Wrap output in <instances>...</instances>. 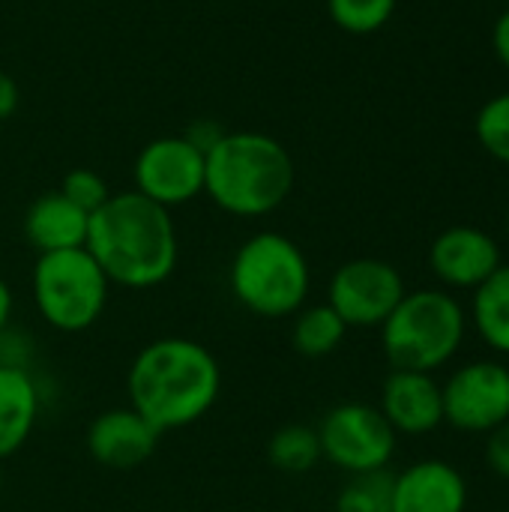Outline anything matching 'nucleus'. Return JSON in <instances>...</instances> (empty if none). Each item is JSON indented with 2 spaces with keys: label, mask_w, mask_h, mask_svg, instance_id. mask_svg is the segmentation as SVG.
I'll return each mask as SVG.
<instances>
[{
  "label": "nucleus",
  "mask_w": 509,
  "mask_h": 512,
  "mask_svg": "<svg viewBox=\"0 0 509 512\" xmlns=\"http://www.w3.org/2000/svg\"><path fill=\"white\" fill-rule=\"evenodd\" d=\"M12 312H15V294H12L9 282L0 276V333H6V330H9Z\"/></svg>",
  "instance_id": "nucleus-27"
},
{
  "label": "nucleus",
  "mask_w": 509,
  "mask_h": 512,
  "mask_svg": "<svg viewBox=\"0 0 509 512\" xmlns=\"http://www.w3.org/2000/svg\"><path fill=\"white\" fill-rule=\"evenodd\" d=\"M348 327L327 303H306L297 315H291V345L300 357L321 360L339 351Z\"/></svg>",
  "instance_id": "nucleus-18"
},
{
  "label": "nucleus",
  "mask_w": 509,
  "mask_h": 512,
  "mask_svg": "<svg viewBox=\"0 0 509 512\" xmlns=\"http://www.w3.org/2000/svg\"><path fill=\"white\" fill-rule=\"evenodd\" d=\"M228 288L234 303L249 315L282 321L309 303L312 267L291 237L258 231L237 246L228 267Z\"/></svg>",
  "instance_id": "nucleus-4"
},
{
  "label": "nucleus",
  "mask_w": 509,
  "mask_h": 512,
  "mask_svg": "<svg viewBox=\"0 0 509 512\" xmlns=\"http://www.w3.org/2000/svg\"><path fill=\"white\" fill-rule=\"evenodd\" d=\"M492 45H495V54L498 60L509 69V9L495 21V33H492Z\"/></svg>",
  "instance_id": "nucleus-26"
},
{
  "label": "nucleus",
  "mask_w": 509,
  "mask_h": 512,
  "mask_svg": "<svg viewBox=\"0 0 509 512\" xmlns=\"http://www.w3.org/2000/svg\"><path fill=\"white\" fill-rule=\"evenodd\" d=\"M60 192H63L72 204H78L84 213H96V210L111 198V189H108L105 177L96 174L93 168H72V171L63 177V183H60Z\"/></svg>",
  "instance_id": "nucleus-23"
},
{
  "label": "nucleus",
  "mask_w": 509,
  "mask_h": 512,
  "mask_svg": "<svg viewBox=\"0 0 509 512\" xmlns=\"http://www.w3.org/2000/svg\"><path fill=\"white\" fill-rule=\"evenodd\" d=\"M84 249L102 267L111 285L126 291H150L165 285L180 261V240L171 210L153 204L135 189L111 192L90 213Z\"/></svg>",
  "instance_id": "nucleus-2"
},
{
  "label": "nucleus",
  "mask_w": 509,
  "mask_h": 512,
  "mask_svg": "<svg viewBox=\"0 0 509 512\" xmlns=\"http://www.w3.org/2000/svg\"><path fill=\"white\" fill-rule=\"evenodd\" d=\"M15 108H18V84L0 72V120L12 117Z\"/></svg>",
  "instance_id": "nucleus-25"
},
{
  "label": "nucleus",
  "mask_w": 509,
  "mask_h": 512,
  "mask_svg": "<svg viewBox=\"0 0 509 512\" xmlns=\"http://www.w3.org/2000/svg\"><path fill=\"white\" fill-rule=\"evenodd\" d=\"M471 324L495 354L509 357V264H501L480 288H474Z\"/></svg>",
  "instance_id": "nucleus-17"
},
{
  "label": "nucleus",
  "mask_w": 509,
  "mask_h": 512,
  "mask_svg": "<svg viewBox=\"0 0 509 512\" xmlns=\"http://www.w3.org/2000/svg\"><path fill=\"white\" fill-rule=\"evenodd\" d=\"M396 0H327V12L336 27L354 36L381 30L393 18Z\"/></svg>",
  "instance_id": "nucleus-21"
},
{
  "label": "nucleus",
  "mask_w": 509,
  "mask_h": 512,
  "mask_svg": "<svg viewBox=\"0 0 509 512\" xmlns=\"http://www.w3.org/2000/svg\"><path fill=\"white\" fill-rule=\"evenodd\" d=\"M444 396V423L459 432L489 435L509 420V366L498 360H477L456 369Z\"/></svg>",
  "instance_id": "nucleus-10"
},
{
  "label": "nucleus",
  "mask_w": 509,
  "mask_h": 512,
  "mask_svg": "<svg viewBox=\"0 0 509 512\" xmlns=\"http://www.w3.org/2000/svg\"><path fill=\"white\" fill-rule=\"evenodd\" d=\"M468 483L444 459H423L393 474L390 512H465Z\"/></svg>",
  "instance_id": "nucleus-14"
},
{
  "label": "nucleus",
  "mask_w": 509,
  "mask_h": 512,
  "mask_svg": "<svg viewBox=\"0 0 509 512\" xmlns=\"http://www.w3.org/2000/svg\"><path fill=\"white\" fill-rule=\"evenodd\" d=\"M42 393L27 366L0 363V462L15 456L33 435Z\"/></svg>",
  "instance_id": "nucleus-16"
},
{
  "label": "nucleus",
  "mask_w": 509,
  "mask_h": 512,
  "mask_svg": "<svg viewBox=\"0 0 509 512\" xmlns=\"http://www.w3.org/2000/svg\"><path fill=\"white\" fill-rule=\"evenodd\" d=\"M129 408L159 435L201 423L222 393L216 354L186 336H165L144 345L126 372Z\"/></svg>",
  "instance_id": "nucleus-1"
},
{
  "label": "nucleus",
  "mask_w": 509,
  "mask_h": 512,
  "mask_svg": "<svg viewBox=\"0 0 509 512\" xmlns=\"http://www.w3.org/2000/svg\"><path fill=\"white\" fill-rule=\"evenodd\" d=\"M378 330L384 357L393 369L435 375L459 354L468 333V315L453 294L423 288L408 291Z\"/></svg>",
  "instance_id": "nucleus-5"
},
{
  "label": "nucleus",
  "mask_w": 509,
  "mask_h": 512,
  "mask_svg": "<svg viewBox=\"0 0 509 512\" xmlns=\"http://www.w3.org/2000/svg\"><path fill=\"white\" fill-rule=\"evenodd\" d=\"M507 234H509V216H507Z\"/></svg>",
  "instance_id": "nucleus-29"
},
{
  "label": "nucleus",
  "mask_w": 509,
  "mask_h": 512,
  "mask_svg": "<svg viewBox=\"0 0 509 512\" xmlns=\"http://www.w3.org/2000/svg\"><path fill=\"white\" fill-rule=\"evenodd\" d=\"M297 168L282 141L264 132H225L204 165V195L228 216L276 213L294 189Z\"/></svg>",
  "instance_id": "nucleus-3"
},
{
  "label": "nucleus",
  "mask_w": 509,
  "mask_h": 512,
  "mask_svg": "<svg viewBox=\"0 0 509 512\" xmlns=\"http://www.w3.org/2000/svg\"><path fill=\"white\" fill-rule=\"evenodd\" d=\"M267 459L276 471L300 477L309 474L321 462V441L318 432L306 423H288L273 432L267 441Z\"/></svg>",
  "instance_id": "nucleus-19"
},
{
  "label": "nucleus",
  "mask_w": 509,
  "mask_h": 512,
  "mask_svg": "<svg viewBox=\"0 0 509 512\" xmlns=\"http://www.w3.org/2000/svg\"><path fill=\"white\" fill-rule=\"evenodd\" d=\"M477 138L483 150L509 165V90L489 99L477 114Z\"/></svg>",
  "instance_id": "nucleus-22"
},
{
  "label": "nucleus",
  "mask_w": 509,
  "mask_h": 512,
  "mask_svg": "<svg viewBox=\"0 0 509 512\" xmlns=\"http://www.w3.org/2000/svg\"><path fill=\"white\" fill-rule=\"evenodd\" d=\"M486 462L489 468L509 483V420L501 423L498 429L489 432V441H486Z\"/></svg>",
  "instance_id": "nucleus-24"
},
{
  "label": "nucleus",
  "mask_w": 509,
  "mask_h": 512,
  "mask_svg": "<svg viewBox=\"0 0 509 512\" xmlns=\"http://www.w3.org/2000/svg\"><path fill=\"white\" fill-rule=\"evenodd\" d=\"M207 153L186 135H162L141 147L132 165L135 192L153 204L174 210L204 195Z\"/></svg>",
  "instance_id": "nucleus-9"
},
{
  "label": "nucleus",
  "mask_w": 509,
  "mask_h": 512,
  "mask_svg": "<svg viewBox=\"0 0 509 512\" xmlns=\"http://www.w3.org/2000/svg\"><path fill=\"white\" fill-rule=\"evenodd\" d=\"M159 438L162 435L138 411L120 405L90 420L84 447L87 456L108 471H135L153 459Z\"/></svg>",
  "instance_id": "nucleus-11"
},
{
  "label": "nucleus",
  "mask_w": 509,
  "mask_h": 512,
  "mask_svg": "<svg viewBox=\"0 0 509 512\" xmlns=\"http://www.w3.org/2000/svg\"><path fill=\"white\" fill-rule=\"evenodd\" d=\"M405 294V279L393 264L381 258H354L330 276L324 303L348 330H375Z\"/></svg>",
  "instance_id": "nucleus-8"
},
{
  "label": "nucleus",
  "mask_w": 509,
  "mask_h": 512,
  "mask_svg": "<svg viewBox=\"0 0 509 512\" xmlns=\"http://www.w3.org/2000/svg\"><path fill=\"white\" fill-rule=\"evenodd\" d=\"M315 432L321 441V459L348 477L387 471L399 447V435L387 417L378 411V405L366 402H342L330 408Z\"/></svg>",
  "instance_id": "nucleus-7"
},
{
  "label": "nucleus",
  "mask_w": 509,
  "mask_h": 512,
  "mask_svg": "<svg viewBox=\"0 0 509 512\" xmlns=\"http://www.w3.org/2000/svg\"><path fill=\"white\" fill-rule=\"evenodd\" d=\"M30 294L39 318L57 333H84L108 309L111 282L93 255L81 249L36 255Z\"/></svg>",
  "instance_id": "nucleus-6"
},
{
  "label": "nucleus",
  "mask_w": 509,
  "mask_h": 512,
  "mask_svg": "<svg viewBox=\"0 0 509 512\" xmlns=\"http://www.w3.org/2000/svg\"><path fill=\"white\" fill-rule=\"evenodd\" d=\"M378 411L396 435H429L444 423L441 384L429 372L393 369L381 387Z\"/></svg>",
  "instance_id": "nucleus-13"
},
{
  "label": "nucleus",
  "mask_w": 509,
  "mask_h": 512,
  "mask_svg": "<svg viewBox=\"0 0 509 512\" xmlns=\"http://www.w3.org/2000/svg\"><path fill=\"white\" fill-rule=\"evenodd\" d=\"M87 228L90 213L72 204L60 189L39 195L24 213V237L36 249V255L81 249L87 243Z\"/></svg>",
  "instance_id": "nucleus-15"
},
{
  "label": "nucleus",
  "mask_w": 509,
  "mask_h": 512,
  "mask_svg": "<svg viewBox=\"0 0 509 512\" xmlns=\"http://www.w3.org/2000/svg\"><path fill=\"white\" fill-rule=\"evenodd\" d=\"M3 483H6V477H3V462H0V495H3Z\"/></svg>",
  "instance_id": "nucleus-28"
},
{
  "label": "nucleus",
  "mask_w": 509,
  "mask_h": 512,
  "mask_svg": "<svg viewBox=\"0 0 509 512\" xmlns=\"http://www.w3.org/2000/svg\"><path fill=\"white\" fill-rule=\"evenodd\" d=\"M429 264L441 285L474 291L501 267V249L492 234L471 225H456L435 237Z\"/></svg>",
  "instance_id": "nucleus-12"
},
{
  "label": "nucleus",
  "mask_w": 509,
  "mask_h": 512,
  "mask_svg": "<svg viewBox=\"0 0 509 512\" xmlns=\"http://www.w3.org/2000/svg\"><path fill=\"white\" fill-rule=\"evenodd\" d=\"M390 507H393L390 471L354 474L336 498V512H390Z\"/></svg>",
  "instance_id": "nucleus-20"
}]
</instances>
